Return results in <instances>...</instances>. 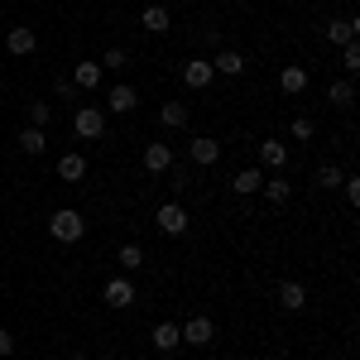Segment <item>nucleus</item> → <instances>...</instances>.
Here are the masks:
<instances>
[{
	"label": "nucleus",
	"mask_w": 360,
	"mask_h": 360,
	"mask_svg": "<svg viewBox=\"0 0 360 360\" xmlns=\"http://www.w3.org/2000/svg\"><path fill=\"white\" fill-rule=\"evenodd\" d=\"M49 236H53V240H63V245H77V240L86 236L82 212H72V207H63V212H53V217H49Z\"/></svg>",
	"instance_id": "1"
},
{
	"label": "nucleus",
	"mask_w": 360,
	"mask_h": 360,
	"mask_svg": "<svg viewBox=\"0 0 360 360\" xmlns=\"http://www.w3.org/2000/svg\"><path fill=\"white\" fill-rule=\"evenodd\" d=\"M72 130H77V139H101L106 135V111H101V106H77Z\"/></svg>",
	"instance_id": "2"
},
{
	"label": "nucleus",
	"mask_w": 360,
	"mask_h": 360,
	"mask_svg": "<svg viewBox=\"0 0 360 360\" xmlns=\"http://www.w3.org/2000/svg\"><path fill=\"white\" fill-rule=\"evenodd\" d=\"M154 221H159V231H164V236H183V231L193 226V217L183 212V202H164V207L154 212Z\"/></svg>",
	"instance_id": "3"
},
{
	"label": "nucleus",
	"mask_w": 360,
	"mask_h": 360,
	"mask_svg": "<svg viewBox=\"0 0 360 360\" xmlns=\"http://www.w3.org/2000/svg\"><path fill=\"white\" fill-rule=\"evenodd\" d=\"M101 298H106V307H115V312H120V307H130V303H135V283H130V274L111 278V283L101 288Z\"/></svg>",
	"instance_id": "4"
},
{
	"label": "nucleus",
	"mask_w": 360,
	"mask_h": 360,
	"mask_svg": "<svg viewBox=\"0 0 360 360\" xmlns=\"http://www.w3.org/2000/svg\"><path fill=\"white\" fill-rule=\"evenodd\" d=\"M178 336H183L188 346H212V341H217V322H212V317H193L188 327H178Z\"/></svg>",
	"instance_id": "5"
},
{
	"label": "nucleus",
	"mask_w": 360,
	"mask_h": 360,
	"mask_svg": "<svg viewBox=\"0 0 360 360\" xmlns=\"http://www.w3.org/2000/svg\"><path fill=\"white\" fill-rule=\"evenodd\" d=\"M212 77H217V72H212V58H188V63H183V82L193 86V91L212 86Z\"/></svg>",
	"instance_id": "6"
},
{
	"label": "nucleus",
	"mask_w": 360,
	"mask_h": 360,
	"mask_svg": "<svg viewBox=\"0 0 360 360\" xmlns=\"http://www.w3.org/2000/svg\"><path fill=\"white\" fill-rule=\"evenodd\" d=\"M278 307H283V312H303L307 307V288L298 278H283V283H278Z\"/></svg>",
	"instance_id": "7"
},
{
	"label": "nucleus",
	"mask_w": 360,
	"mask_h": 360,
	"mask_svg": "<svg viewBox=\"0 0 360 360\" xmlns=\"http://www.w3.org/2000/svg\"><path fill=\"white\" fill-rule=\"evenodd\" d=\"M5 49H10V53L15 58H29L34 53V49H39V34H34V29H10V34H5Z\"/></svg>",
	"instance_id": "8"
},
{
	"label": "nucleus",
	"mask_w": 360,
	"mask_h": 360,
	"mask_svg": "<svg viewBox=\"0 0 360 360\" xmlns=\"http://www.w3.org/2000/svg\"><path fill=\"white\" fill-rule=\"evenodd\" d=\"M188 154H193V164H202V168H212L217 159H221V144L212 135H197L193 144H188Z\"/></svg>",
	"instance_id": "9"
},
{
	"label": "nucleus",
	"mask_w": 360,
	"mask_h": 360,
	"mask_svg": "<svg viewBox=\"0 0 360 360\" xmlns=\"http://www.w3.org/2000/svg\"><path fill=\"white\" fill-rule=\"evenodd\" d=\"M101 72H106V68H101L96 58H82V63L72 68V82H77V91H91V86H101Z\"/></svg>",
	"instance_id": "10"
},
{
	"label": "nucleus",
	"mask_w": 360,
	"mask_h": 360,
	"mask_svg": "<svg viewBox=\"0 0 360 360\" xmlns=\"http://www.w3.org/2000/svg\"><path fill=\"white\" fill-rule=\"evenodd\" d=\"M106 106H111L115 115H130L139 106V91L130 82H120V86H111V96H106Z\"/></svg>",
	"instance_id": "11"
},
{
	"label": "nucleus",
	"mask_w": 360,
	"mask_h": 360,
	"mask_svg": "<svg viewBox=\"0 0 360 360\" xmlns=\"http://www.w3.org/2000/svg\"><path fill=\"white\" fill-rule=\"evenodd\" d=\"M149 341H154V351L173 356V351H178V341H183V336H178V322H159V327L149 332Z\"/></svg>",
	"instance_id": "12"
},
{
	"label": "nucleus",
	"mask_w": 360,
	"mask_h": 360,
	"mask_svg": "<svg viewBox=\"0 0 360 360\" xmlns=\"http://www.w3.org/2000/svg\"><path fill=\"white\" fill-rule=\"evenodd\" d=\"M173 25V15H168L164 5H144V15H139V29H149V34H168Z\"/></svg>",
	"instance_id": "13"
},
{
	"label": "nucleus",
	"mask_w": 360,
	"mask_h": 360,
	"mask_svg": "<svg viewBox=\"0 0 360 360\" xmlns=\"http://www.w3.org/2000/svg\"><path fill=\"white\" fill-rule=\"evenodd\" d=\"M212 72H221V77H240V72H245V58L236 53V49H221V53L212 58Z\"/></svg>",
	"instance_id": "14"
},
{
	"label": "nucleus",
	"mask_w": 360,
	"mask_h": 360,
	"mask_svg": "<svg viewBox=\"0 0 360 360\" xmlns=\"http://www.w3.org/2000/svg\"><path fill=\"white\" fill-rule=\"evenodd\" d=\"M144 168L149 173H168L173 168V149L168 144H144Z\"/></svg>",
	"instance_id": "15"
},
{
	"label": "nucleus",
	"mask_w": 360,
	"mask_h": 360,
	"mask_svg": "<svg viewBox=\"0 0 360 360\" xmlns=\"http://www.w3.org/2000/svg\"><path fill=\"white\" fill-rule=\"evenodd\" d=\"M259 188H264V173H259V168H240V173L231 178V193H240V197L259 193Z\"/></svg>",
	"instance_id": "16"
},
{
	"label": "nucleus",
	"mask_w": 360,
	"mask_h": 360,
	"mask_svg": "<svg viewBox=\"0 0 360 360\" xmlns=\"http://www.w3.org/2000/svg\"><path fill=\"white\" fill-rule=\"evenodd\" d=\"M259 164L264 168H283L288 164V144H283V139H264V144H259Z\"/></svg>",
	"instance_id": "17"
},
{
	"label": "nucleus",
	"mask_w": 360,
	"mask_h": 360,
	"mask_svg": "<svg viewBox=\"0 0 360 360\" xmlns=\"http://www.w3.org/2000/svg\"><path fill=\"white\" fill-rule=\"evenodd\" d=\"M58 178H63V183H82L86 178V159L82 154H63V159H58Z\"/></svg>",
	"instance_id": "18"
},
{
	"label": "nucleus",
	"mask_w": 360,
	"mask_h": 360,
	"mask_svg": "<svg viewBox=\"0 0 360 360\" xmlns=\"http://www.w3.org/2000/svg\"><path fill=\"white\" fill-rule=\"evenodd\" d=\"M115 264H120L125 274L144 269V245H120V250H115Z\"/></svg>",
	"instance_id": "19"
},
{
	"label": "nucleus",
	"mask_w": 360,
	"mask_h": 360,
	"mask_svg": "<svg viewBox=\"0 0 360 360\" xmlns=\"http://www.w3.org/2000/svg\"><path fill=\"white\" fill-rule=\"evenodd\" d=\"M278 86H283L288 96L307 91V68H283V72H278Z\"/></svg>",
	"instance_id": "20"
},
{
	"label": "nucleus",
	"mask_w": 360,
	"mask_h": 360,
	"mask_svg": "<svg viewBox=\"0 0 360 360\" xmlns=\"http://www.w3.org/2000/svg\"><path fill=\"white\" fill-rule=\"evenodd\" d=\"M356 29H360L356 20H332V25H327V39L346 49V44H356Z\"/></svg>",
	"instance_id": "21"
},
{
	"label": "nucleus",
	"mask_w": 360,
	"mask_h": 360,
	"mask_svg": "<svg viewBox=\"0 0 360 360\" xmlns=\"http://www.w3.org/2000/svg\"><path fill=\"white\" fill-rule=\"evenodd\" d=\"M159 120H164L168 130H183L188 125V106L183 101H168V106H159Z\"/></svg>",
	"instance_id": "22"
},
{
	"label": "nucleus",
	"mask_w": 360,
	"mask_h": 360,
	"mask_svg": "<svg viewBox=\"0 0 360 360\" xmlns=\"http://www.w3.org/2000/svg\"><path fill=\"white\" fill-rule=\"evenodd\" d=\"M20 149H25L29 159H34V154H44V149H49V139H44V130H39V125H29V130H20Z\"/></svg>",
	"instance_id": "23"
},
{
	"label": "nucleus",
	"mask_w": 360,
	"mask_h": 360,
	"mask_svg": "<svg viewBox=\"0 0 360 360\" xmlns=\"http://www.w3.org/2000/svg\"><path fill=\"white\" fill-rule=\"evenodd\" d=\"M259 193L269 197V202H274V207H283V202H288V197H293V183H283V178H264V188H259Z\"/></svg>",
	"instance_id": "24"
},
{
	"label": "nucleus",
	"mask_w": 360,
	"mask_h": 360,
	"mask_svg": "<svg viewBox=\"0 0 360 360\" xmlns=\"http://www.w3.org/2000/svg\"><path fill=\"white\" fill-rule=\"evenodd\" d=\"M327 101H332V106H351V101H356V86H351V82H332Z\"/></svg>",
	"instance_id": "25"
},
{
	"label": "nucleus",
	"mask_w": 360,
	"mask_h": 360,
	"mask_svg": "<svg viewBox=\"0 0 360 360\" xmlns=\"http://www.w3.org/2000/svg\"><path fill=\"white\" fill-rule=\"evenodd\" d=\"M49 120H53V106H49V101H29V125H39V130H44Z\"/></svg>",
	"instance_id": "26"
},
{
	"label": "nucleus",
	"mask_w": 360,
	"mask_h": 360,
	"mask_svg": "<svg viewBox=\"0 0 360 360\" xmlns=\"http://www.w3.org/2000/svg\"><path fill=\"white\" fill-rule=\"evenodd\" d=\"M341 178H346V173H341V168H332V164L317 168V188H341Z\"/></svg>",
	"instance_id": "27"
},
{
	"label": "nucleus",
	"mask_w": 360,
	"mask_h": 360,
	"mask_svg": "<svg viewBox=\"0 0 360 360\" xmlns=\"http://www.w3.org/2000/svg\"><path fill=\"white\" fill-rule=\"evenodd\" d=\"M341 68H346V72H360V49H356V44L341 49Z\"/></svg>",
	"instance_id": "28"
},
{
	"label": "nucleus",
	"mask_w": 360,
	"mask_h": 360,
	"mask_svg": "<svg viewBox=\"0 0 360 360\" xmlns=\"http://www.w3.org/2000/svg\"><path fill=\"white\" fill-rule=\"evenodd\" d=\"M341 188H346V202L360 207V178H356V173H346V178H341Z\"/></svg>",
	"instance_id": "29"
},
{
	"label": "nucleus",
	"mask_w": 360,
	"mask_h": 360,
	"mask_svg": "<svg viewBox=\"0 0 360 360\" xmlns=\"http://www.w3.org/2000/svg\"><path fill=\"white\" fill-rule=\"evenodd\" d=\"M312 135H317V125H312L307 115H298V120H293V139H303V144H307Z\"/></svg>",
	"instance_id": "30"
},
{
	"label": "nucleus",
	"mask_w": 360,
	"mask_h": 360,
	"mask_svg": "<svg viewBox=\"0 0 360 360\" xmlns=\"http://www.w3.org/2000/svg\"><path fill=\"white\" fill-rule=\"evenodd\" d=\"M53 91L63 96V101H72V96H77V82H72V77H58V82H53Z\"/></svg>",
	"instance_id": "31"
},
{
	"label": "nucleus",
	"mask_w": 360,
	"mask_h": 360,
	"mask_svg": "<svg viewBox=\"0 0 360 360\" xmlns=\"http://www.w3.org/2000/svg\"><path fill=\"white\" fill-rule=\"evenodd\" d=\"M101 68H125V49H106V58H101Z\"/></svg>",
	"instance_id": "32"
},
{
	"label": "nucleus",
	"mask_w": 360,
	"mask_h": 360,
	"mask_svg": "<svg viewBox=\"0 0 360 360\" xmlns=\"http://www.w3.org/2000/svg\"><path fill=\"white\" fill-rule=\"evenodd\" d=\"M188 188H193V178H188V173L178 168V173H173V193H188Z\"/></svg>",
	"instance_id": "33"
},
{
	"label": "nucleus",
	"mask_w": 360,
	"mask_h": 360,
	"mask_svg": "<svg viewBox=\"0 0 360 360\" xmlns=\"http://www.w3.org/2000/svg\"><path fill=\"white\" fill-rule=\"evenodd\" d=\"M0 356H15V336L0 327Z\"/></svg>",
	"instance_id": "34"
},
{
	"label": "nucleus",
	"mask_w": 360,
	"mask_h": 360,
	"mask_svg": "<svg viewBox=\"0 0 360 360\" xmlns=\"http://www.w3.org/2000/svg\"><path fill=\"white\" fill-rule=\"evenodd\" d=\"M72 360H86V356H72Z\"/></svg>",
	"instance_id": "35"
},
{
	"label": "nucleus",
	"mask_w": 360,
	"mask_h": 360,
	"mask_svg": "<svg viewBox=\"0 0 360 360\" xmlns=\"http://www.w3.org/2000/svg\"><path fill=\"white\" fill-rule=\"evenodd\" d=\"M111 360H120V356H111Z\"/></svg>",
	"instance_id": "36"
}]
</instances>
